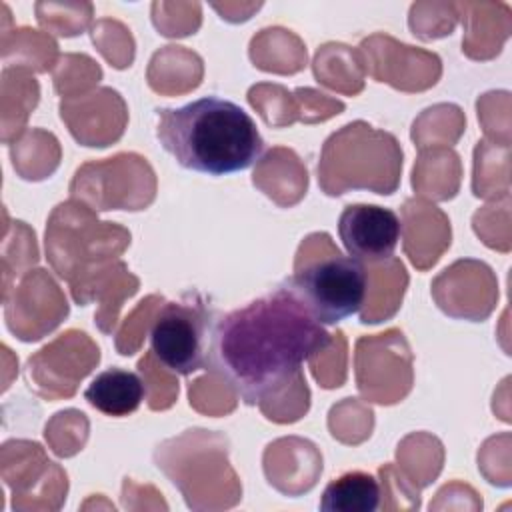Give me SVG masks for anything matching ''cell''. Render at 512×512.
Here are the masks:
<instances>
[{"label": "cell", "mask_w": 512, "mask_h": 512, "mask_svg": "<svg viewBox=\"0 0 512 512\" xmlns=\"http://www.w3.org/2000/svg\"><path fill=\"white\" fill-rule=\"evenodd\" d=\"M284 286L316 322L336 324L364 306L368 274L364 262L332 254L306 266H296Z\"/></svg>", "instance_id": "cell-3"}, {"label": "cell", "mask_w": 512, "mask_h": 512, "mask_svg": "<svg viewBox=\"0 0 512 512\" xmlns=\"http://www.w3.org/2000/svg\"><path fill=\"white\" fill-rule=\"evenodd\" d=\"M156 138L182 168L210 176L242 172L264 152L250 114L218 96L158 110Z\"/></svg>", "instance_id": "cell-2"}, {"label": "cell", "mask_w": 512, "mask_h": 512, "mask_svg": "<svg viewBox=\"0 0 512 512\" xmlns=\"http://www.w3.org/2000/svg\"><path fill=\"white\" fill-rule=\"evenodd\" d=\"M338 236L348 256L360 262H382L394 254L402 224L390 208L348 204L338 218Z\"/></svg>", "instance_id": "cell-5"}, {"label": "cell", "mask_w": 512, "mask_h": 512, "mask_svg": "<svg viewBox=\"0 0 512 512\" xmlns=\"http://www.w3.org/2000/svg\"><path fill=\"white\" fill-rule=\"evenodd\" d=\"M146 396V386L136 372L108 368L88 384L84 398L106 416H128L138 410Z\"/></svg>", "instance_id": "cell-6"}, {"label": "cell", "mask_w": 512, "mask_h": 512, "mask_svg": "<svg viewBox=\"0 0 512 512\" xmlns=\"http://www.w3.org/2000/svg\"><path fill=\"white\" fill-rule=\"evenodd\" d=\"M328 344L324 326L280 286L210 326L206 366L246 404H256L298 376Z\"/></svg>", "instance_id": "cell-1"}, {"label": "cell", "mask_w": 512, "mask_h": 512, "mask_svg": "<svg viewBox=\"0 0 512 512\" xmlns=\"http://www.w3.org/2000/svg\"><path fill=\"white\" fill-rule=\"evenodd\" d=\"M380 506L378 480L362 470L334 478L322 492L320 508L326 512H374Z\"/></svg>", "instance_id": "cell-7"}, {"label": "cell", "mask_w": 512, "mask_h": 512, "mask_svg": "<svg viewBox=\"0 0 512 512\" xmlns=\"http://www.w3.org/2000/svg\"><path fill=\"white\" fill-rule=\"evenodd\" d=\"M210 322L202 302H168L150 328V348L170 372L188 376L206 366Z\"/></svg>", "instance_id": "cell-4"}]
</instances>
